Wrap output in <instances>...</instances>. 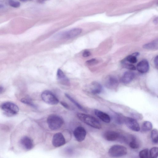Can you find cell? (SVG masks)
Segmentation results:
<instances>
[{"label":"cell","instance_id":"cell-1","mask_svg":"<svg viewBox=\"0 0 158 158\" xmlns=\"http://www.w3.org/2000/svg\"><path fill=\"white\" fill-rule=\"evenodd\" d=\"M77 116L84 123L92 127L97 129H100L102 127L100 122L92 116L82 113H78Z\"/></svg>","mask_w":158,"mask_h":158},{"label":"cell","instance_id":"cell-2","mask_svg":"<svg viewBox=\"0 0 158 158\" xmlns=\"http://www.w3.org/2000/svg\"><path fill=\"white\" fill-rule=\"evenodd\" d=\"M47 123L50 129L55 130L59 129L62 126L64 121L60 116L55 114H52L48 117Z\"/></svg>","mask_w":158,"mask_h":158},{"label":"cell","instance_id":"cell-3","mask_svg":"<svg viewBox=\"0 0 158 158\" xmlns=\"http://www.w3.org/2000/svg\"><path fill=\"white\" fill-rule=\"evenodd\" d=\"M82 32L80 28H74L56 35L55 39L57 40L68 39L74 38L79 35Z\"/></svg>","mask_w":158,"mask_h":158},{"label":"cell","instance_id":"cell-4","mask_svg":"<svg viewBox=\"0 0 158 158\" xmlns=\"http://www.w3.org/2000/svg\"><path fill=\"white\" fill-rule=\"evenodd\" d=\"M1 108L5 113L9 116L15 115L19 111L18 106L10 102H6L3 103L1 106Z\"/></svg>","mask_w":158,"mask_h":158},{"label":"cell","instance_id":"cell-5","mask_svg":"<svg viewBox=\"0 0 158 158\" xmlns=\"http://www.w3.org/2000/svg\"><path fill=\"white\" fill-rule=\"evenodd\" d=\"M109 155L112 157H118L124 156L127 153V150L125 147L119 145H115L109 149Z\"/></svg>","mask_w":158,"mask_h":158},{"label":"cell","instance_id":"cell-6","mask_svg":"<svg viewBox=\"0 0 158 158\" xmlns=\"http://www.w3.org/2000/svg\"><path fill=\"white\" fill-rule=\"evenodd\" d=\"M41 97L44 102L50 105L57 104L59 101L53 93L48 90L44 91L42 94Z\"/></svg>","mask_w":158,"mask_h":158},{"label":"cell","instance_id":"cell-7","mask_svg":"<svg viewBox=\"0 0 158 158\" xmlns=\"http://www.w3.org/2000/svg\"><path fill=\"white\" fill-rule=\"evenodd\" d=\"M104 84L105 86L111 90H116L119 85L118 79L115 76H109L105 79Z\"/></svg>","mask_w":158,"mask_h":158},{"label":"cell","instance_id":"cell-8","mask_svg":"<svg viewBox=\"0 0 158 158\" xmlns=\"http://www.w3.org/2000/svg\"><path fill=\"white\" fill-rule=\"evenodd\" d=\"M66 143V140L63 135L61 133H57L52 137V144L55 147L62 146Z\"/></svg>","mask_w":158,"mask_h":158},{"label":"cell","instance_id":"cell-9","mask_svg":"<svg viewBox=\"0 0 158 158\" xmlns=\"http://www.w3.org/2000/svg\"><path fill=\"white\" fill-rule=\"evenodd\" d=\"M124 123L129 129L133 131L138 132L140 129L138 123L133 118L126 117Z\"/></svg>","mask_w":158,"mask_h":158},{"label":"cell","instance_id":"cell-10","mask_svg":"<svg viewBox=\"0 0 158 158\" xmlns=\"http://www.w3.org/2000/svg\"><path fill=\"white\" fill-rule=\"evenodd\" d=\"M86 133L85 129L83 127L79 126L74 130V135L76 140L78 142L83 141L85 138Z\"/></svg>","mask_w":158,"mask_h":158},{"label":"cell","instance_id":"cell-11","mask_svg":"<svg viewBox=\"0 0 158 158\" xmlns=\"http://www.w3.org/2000/svg\"><path fill=\"white\" fill-rule=\"evenodd\" d=\"M120 134L113 131H108L103 134V137L105 140L110 142H113L119 140Z\"/></svg>","mask_w":158,"mask_h":158},{"label":"cell","instance_id":"cell-12","mask_svg":"<svg viewBox=\"0 0 158 158\" xmlns=\"http://www.w3.org/2000/svg\"><path fill=\"white\" fill-rule=\"evenodd\" d=\"M20 143L22 147L27 150H32L34 146L32 140L27 136H24L21 139Z\"/></svg>","mask_w":158,"mask_h":158},{"label":"cell","instance_id":"cell-13","mask_svg":"<svg viewBox=\"0 0 158 158\" xmlns=\"http://www.w3.org/2000/svg\"><path fill=\"white\" fill-rule=\"evenodd\" d=\"M57 76L58 80L61 84L67 86L70 85L69 80L61 69H58Z\"/></svg>","mask_w":158,"mask_h":158},{"label":"cell","instance_id":"cell-14","mask_svg":"<svg viewBox=\"0 0 158 158\" xmlns=\"http://www.w3.org/2000/svg\"><path fill=\"white\" fill-rule=\"evenodd\" d=\"M149 65L148 61L145 59L140 62L137 65L136 68L139 72L141 73H146L147 72L149 69Z\"/></svg>","mask_w":158,"mask_h":158},{"label":"cell","instance_id":"cell-15","mask_svg":"<svg viewBox=\"0 0 158 158\" xmlns=\"http://www.w3.org/2000/svg\"><path fill=\"white\" fill-rule=\"evenodd\" d=\"M135 77L134 73L131 71L126 72L123 75L121 79V82L124 84H128L131 82Z\"/></svg>","mask_w":158,"mask_h":158},{"label":"cell","instance_id":"cell-16","mask_svg":"<svg viewBox=\"0 0 158 158\" xmlns=\"http://www.w3.org/2000/svg\"><path fill=\"white\" fill-rule=\"evenodd\" d=\"M94 112L96 115L103 122L109 123L110 122V116L106 113L97 109H95Z\"/></svg>","mask_w":158,"mask_h":158},{"label":"cell","instance_id":"cell-17","mask_svg":"<svg viewBox=\"0 0 158 158\" xmlns=\"http://www.w3.org/2000/svg\"><path fill=\"white\" fill-rule=\"evenodd\" d=\"M103 90L101 85L97 82H94L91 84V92L94 95L100 94Z\"/></svg>","mask_w":158,"mask_h":158},{"label":"cell","instance_id":"cell-18","mask_svg":"<svg viewBox=\"0 0 158 158\" xmlns=\"http://www.w3.org/2000/svg\"><path fill=\"white\" fill-rule=\"evenodd\" d=\"M143 48L149 50H156L158 48V39H156L153 41L146 44L143 46Z\"/></svg>","mask_w":158,"mask_h":158},{"label":"cell","instance_id":"cell-19","mask_svg":"<svg viewBox=\"0 0 158 158\" xmlns=\"http://www.w3.org/2000/svg\"><path fill=\"white\" fill-rule=\"evenodd\" d=\"M129 145L133 149H137L140 147V144L137 138L134 136L132 135Z\"/></svg>","mask_w":158,"mask_h":158},{"label":"cell","instance_id":"cell-20","mask_svg":"<svg viewBox=\"0 0 158 158\" xmlns=\"http://www.w3.org/2000/svg\"><path fill=\"white\" fill-rule=\"evenodd\" d=\"M152 128L153 125L152 123L149 121H146L143 123L141 131L143 133H146L151 130Z\"/></svg>","mask_w":158,"mask_h":158},{"label":"cell","instance_id":"cell-21","mask_svg":"<svg viewBox=\"0 0 158 158\" xmlns=\"http://www.w3.org/2000/svg\"><path fill=\"white\" fill-rule=\"evenodd\" d=\"M125 116L119 113H116L114 116L115 121L118 125H122L124 123Z\"/></svg>","mask_w":158,"mask_h":158},{"label":"cell","instance_id":"cell-22","mask_svg":"<svg viewBox=\"0 0 158 158\" xmlns=\"http://www.w3.org/2000/svg\"><path fill=\"white\" fill-rule=\"evenodd\" d=\"M65 95L66 97L70 101H71L76 106L80 109L85 111L86 110L83 108L81 106V105L74 99L71 96L68 94H65Z\"/></svg>","mask_w":158,"mask_h":158},{"label":"cell","instance_id":"cell-23","mask_svg":"<svg viewBox=\"0 0 158 158\" xmlns=\"http://www.w3.org/2000/svg\"><path fill=\"white\" fill-rule=\"evenodd\" d=\"M158 130L156 129H153L151 132V138L152 142L155 144L158 143Z\"/></svg>","mask_w":158,"mask_h":158},{"label":"cell","instance_id":"cell-24","mask_svg":"<svg viewBox=\"0 0 158 158\" xmlns=\"http://www.w3.org/2000/svg\"><path fill=\"white\" fill-rule=\"evenodd\" d=\"M139 156L140 158H148L150 157L149 149H146L140 151L139 153Z\"/></svg>","mask_w":158,"mask_h":158},{"label":"cell","instance_id":"cell-25","mask_svg":"<svg viewBox=\"0 0 158 158\" xmlns=\"http://www.w3.org/2000/svg\"><path fill=\"white\" fill-rule=\"evenodd\" d=\"M149 152L150 157L152 158H156L157 157L158 153L157 147H154L152 148Z\"/></svg>","mask_w":158,"mask_h":158},{"label":"cell","instance_id":"cell-26","mask_svg":"<svg viewBox=\"0 0 158 158\" xmlns=\"http://www.w3.org/2000/svg\"><path fill=\"white\" fill-rule=\"evenodd\" d=\"M21 102L25 104L28 105L34 108H37L36 106L30 99L27 98H23L21 99Z\"/></svg>","mask_w":158,"mask_h":158},{"label":"cell","instance_id":"cell-27","mask_svg":"<svg viewBox=\"0 0 158 158\" xmlns=\"http://www.w3.org/2000/svg\"><path fill=\"white\" fill-rule=\"evenodd\" d=\"M123 61H127L131 63H135L137 62L136 57L133 55H130L128 56Z\"/></svg>","mask_w":158,"mask_h":158},{"label":"cell","instance_id":"cell-28","mask_svg":"<svg viewBox=\"0 0 158 158\" xmlns=\"http://www.w3.org/2000/svg\"><path fill=\"white\" fill-rule=\"evenodd\" d=\"M9 4L12 7L14 8H18L21 5L20 2H18L15 1L13 0H10L9 2Z\"/></svg>","mask_w":158,"mask_h":158},{"label":"cell","instance_id":"cell-29","mask_svg":"<svg viewBox=\"0 0 158 158\" xmlns=\"http://www.w3.org/2000/svg\"><path fill=\"white\" fill-rule=\"evenodd\" d=\"M122 63L124 67L130 70H133V71L136 69V67L133 65L126 63L125 62H122Z\"/></svg>","mask_w":158,"mask_h":158},{"label":"cell","instance_id":"cell-30","mask_svg":"<svg viewBox=\"0 0 158 158\" xmlns=\"http://www.w3.org/2000/svg\"><path fill=\"white\" fill-rule=\"evenodd\" d=\"M98 63V61L96 59H93L90 60H87L86 62V63L88 65L92 66Z\"/></svg>","mask_w":158,"mask_h":158},{"label":"cell","instance_id":"cell-31","mask_svg":"<svg viewBox=\"0 0 158 158\" xmlns=\"http://www.w3.org/2000/svg\"><path fill=\"white\" fill-rule=\"evenodd\" d=\"M91 55V52L89 50H84L82 53L83 56L85 58L89 57Z\"/></svg>","mask_w":158,"mask_h":158},{"label":"cell","instance_id":"cell-32","mask_svg":"<svg viewBox=\"0 0 158 158\" xmlns=\"http://www.w3.org/2000/svg\"><path fill=\"white\" fill-rule=\"evenodd\" d=\"M62 106L66 109H68L69 108V105L66 102L63 101H61L60 102Z\"/></svg>","mask_w":158,"mask_h":158},{"label":"cell","instance_id":"cell-33","mask_svg":"<svg viewBox=\"0 0 158 158\" xmlns=\"http://www.w3.org/2000/svg\"><path fill=\"white\" fill-rule=\"evenodd\" d=\"M158 56H157L155 57L154 60V64L157 68L158 67Z\"/></svg>","mask_w":158,"mask_h":158},{"label":"cell","instance_id":"cell-34","mask_svg":"<svg viewBox=\"0 0 158 158\" xmlns=\"http://www.w3.org/2000/svg\"><path fill=\"white\" fill-rule=\"evenodd\" d=\"M48 1V0H38V2L39 3H43Z\"/></svg>","mask_w":158,"mask_h":158},{"label":"cell","instance_id":"cell-35","mask_svg":"<svg viewBox=\"0 0 158 158\" xmlns=\"http://www.w3.org/2000/svg\"><path fill=\"white\" fill-rule=\"evenodd\" d=\"M4 90V88L2 86H0V94L2 93Z\"/></svg>","mask_w":158,"mask_h":158},{"label":"cell","instance_id":"cell-36","mask_svg":"<svg viewBox=\"0 0 158 158\" xmlns=\"http://www.w3.org/2000/svg\"><path fill=\"white\" fill-rule=\"evenodd\" d=\"M154 22L156 24L157 23V18H155V19L154 20Z\"/></svg>","mask_w":158,"mask_h":158},{"label":"cell","instance_id":"cell-37","mask_svg":"<svg viewBox=\"0 0 158 158\" xmlns=\"http://www.w3.org/2000/svg\"><path fill=\"white\" fill-rule=\"evenodd\" d=\"M20 1L22 2H25L28 1V0H20Z\"/></svg>","mask_w":158,"mask_h":158},{"label":"cell","instance_id":"cell-38","mask_svg":"<svg viewBox=\"0 0 158 158\" xmlns=\"http://www.w3.org/2000/svg\"><path fill=\"white\" fill-rule=\"evenodd\" d=\"M3 7V6L2 5H0V8H2Z\"/></svg>","mask_w":158,"mask_h":158}]
</instances>
